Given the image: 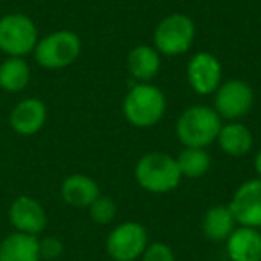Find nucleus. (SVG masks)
Listing matches in <instances>:
<instances>
[{
  "instance_id": "nucleus-22",
  "label": "nucleus",
  "mask_w": 261,
  "mask_h": 261,
  "mask_svg": "<svg viewBox=\"0 0 261 261\" xmlns=\"http://www.w3.org/2000/svg\"><path fill=\"white\" fill-rule=\"evenodd\" d=\"M142 261H175V254L170 245L163 242H152L145 247L143 254L140 256Z\"/></svg>"
},
{
  "instance_id": "nucleus-4",
  "label": "nucleus",
  "mask_w": 261,
  "mask_h": 261,
  "mask_svg": "<svg viewBox=\"0 0 261 261\" xmlns=\"http://www.w3.org/2000/svg\"><path fill=\"white\" fill-rule=\"evenodd\" d=\"M81 38L73 31L61 29L40 38L34 48V61L45 70H61L73 65L81 56Z\"/></svg>"
},
{
  "instance_id": "nucleus-1",
  "label": "nucleus",
  "mask_w": 261,
  "mask_h": 261,
  "mask_svg": "<svg viewBox=\"0 0 261 261\" xmlns=\"http://www.w3.org/2000/svg\"><path fill=\"white\" fill-rule=\"evenodd\" d=\"M123 116L130 125L147 129L160 122L167 111L165 93L150 83H140L127 91L123 98Z\"/></svg>"
},
{
  "instance_id": "nucleus-11",
  "label": "nucleus",
  "mask_w": 261,
  "mask_h": 261,
  "mask_svg": "<svg viewBox=\"0 0 261 261\" xmlns=\"http://www.w3.org/2000/svg\"><path fill=\"white\" fill-rule=\"evenodd\" d=\"M8 218L15 231L33 236H40L48 222L47 211L41 202L29 195H20L13 200L8 210Z\"/></svg>"
},
{
  "instance_id": "nucleus-3",
  "label": "nucleus",
  "mask_w": 261,
  "mask_h": 261,
  "mask_svg": "<svg viewBox=\"0 0 261 261\" xmlns=\"http://www.w3.org/2000/svg\"><path fill=\"white\" fill-rule=\"evenodd\" d=\"M135 179L149 193L174 192L181 182L182 175L179 172L177 161L167 152L143 154L135 167Z\"/></svg>"
},
{
  "instance_id": "nucleus-2",
  "label": "nucleus",
  "mask_w": 261,
  "mask_h": 261,
  "mask_svg": "<svg viewBox=\"0 0 261 261\" xmlns=\"http://www.w3.org/2000/svg\"><path fill=\"white\" fill-rule=\"evenodd\" d=\"M222 118L213 108L192 106L185 109L175 123V135L185 147L207 149L217 142Z\"/></svg>"
},
{
  "instance_id": "nucleus-10",
  "label": "nucleus",
  "mask_w": 261,
  "mask_h": 261,
  "mask_svg": "<svg viewBox=\"0 0 261 261\" xmlns=\"http://www.w3.org/2000/svg\"><path fill=\"white\" fill-rule=\"evenodd\" d=\"M186 77L197 95H213L222 84V65L211 52H197L188 61Z\"/></svg>"
},
{
  "instance_id": "nucleus-5",
  "label": "nucleus",
  "mask_w": 261,
  "mask_h": 261,
  "mask_svg": "<svg viewBox=\"0 0 261 261\" xmlns=\"http://www.w3.org/2000/svg\"><path fill=\"white\" fill-rule=\"evenodd\" d=\"M40 40L38 27L23 13H8L0 18V52L8 58H25L33 54Z\"/></svg>"
},
{
  "instance_id": "nucleus-21",
  "label": "nucleus",
  "mask_w": 261,
  "mask_h": 261,
  "mask_svg": "<svg viewBox=\"0 0 261 261\" xmlns=\"http://www.w3.org/2000/svg\"><path fill=\"white\" fill-rule=\"evenodd\" d=\"M88 213H90V218L95 224L108 225L116 218L118 207H116L115 200H113L111 197L98 195L97 199L91 202V206L88 207Z\"/></svg>"
},
{
  "instance_id": "nucleus-15",
  "label": "nucleus",
  "mask_w": 261,
  "mask_h": 261,
  "mask_svg": "<svg viewBox=\"0 0 261 261\" xmlns=\"http://www.w3.org/2000/svg\"><path fill=\"white\" fill-rule=\"evenodd\" d=\"M217 143L224 154L231 158H242L252 149L254 136L249 127L240 120L238 122H227L222 123L217 136Z\"/></svg>"
},
{
  "instance_id": "nucleus-18",
  "label": "nucleus",
  "mask_w": 261,
  "mask_h": 261,
  "mask_svg": "<svg viewBox=\"0 0 261 261\" xmlns=\"http://www.w3.org/2000/svg\"><path fill=\"white\" fill-rule=\"evenodd\" d=\"M236 227L234 215H232L229 204H218L211 206L204 213L202 218V232L211 242H225Z\"/></svg>"
},
{
  "instance_id": "nucleus-6",
  "label": "nucleus",
  "mask_w": 261,
  "mask_h": 261,
  "mask_svg": "<svg viewBox=\"0 0 261 261\" xmlns=\"http://www.w3.org/2000/svg\"><path fill=\"white\" fill-rule=\"evenodd\" d=\"M195 40V23L185 13L165 16L154 29V48L163 56H181Z\"/></svg>"
},
{
  "instance_id": "nucleus-8",
  "label": "nucleus",
  "mask_w": 261,
  "mask_h": 261,
  "mask_svg": "<svg viewBox=\"0 0 261 261\" xmlns=\"http://www.w3.org/2000/svg\"><path fill=\"white\" fill-rule=\"evenodd\" d=\"M215 111L222 120L238 122L254 106V91L249 83L242 79H231L222 83L215 91Z\"/></svg>"
},
{
  "instance_id": "nucleus-7",
  "label": "nucleus",
  "mask_w": 261,
  "mask_h": 261,
  "mask_svg": "<svg viewBox=\"0 0 261 261\" xmlns=\"http://www.w3.org/2000/svg\"><path fill=\"white\" fill-rule=\"evenodd\" d=\"M149 245V232L140 222H122L106 238V252L113 261H136Z\"/></svg>"
},
{
  "instance_id": "nucleus-17",
  "label": "nucleus",
  "mask_w": 261,
  "mask_h": 261,
  "mask_svg": "<svg viewBox=\"0 0 261 261\" xmlns=\"http://www.w3.org/2000/svg\"><path fill=\"white\" fill-rule=\"evenodd\" d=\"M161 54L149 45H138L127 56V70L140 83H150L160 73Z\"/></svg>"
},
{
  "instance_id": "nucleus-24",
  "label": "nucleus",
  "mask_w": 261,
  "mask_h": 261,
  "mask_svg": "<svg viewBox=\"0 0 261 261\" xmlns=\"http://www.w3.org/2000/svg\"><path fill=\"white\" fill-rule=\"evenodd\" d=\"M254 170H256L257 177H259V179H261V149H259V150H257L256 158H254Z\"/></svg>"
},
{
  "instance_id": "nucleus-19",
  "label": "nucleus",
  "mask_w": 261,
  "mask_h": 261,
  "mask_svg": "<svg viewBox=\"0 0 261 261\" xmlns=\"http://www.w3.org/2000/svg\"><path fill=\"white\" fill-rule=\"evenodd\" d=\"M31 83V66L25 58H6L0 63V88L8 93H20Z\"/></svg>"
},
{
  "instance_id": "nucleus-23",
  "label": "nucleus",
  "mask_w": 261,
  "mask_h": 261,
  "mask_svg": "<svg viewBox=\"0 0 261 261\" xmlns=\"http://www.w3.org/2000/svg\"><path fill=\"white\" fill-rule=\"evenodd\" d=\"M65 252V245L59 238L56 236H47V238L40 240V257L45 261H54L59 259Z\"/></svg>"
},
{
  "instance_id": "nucleus-13",
  "label": "nucleus",
  "mask_w": 261,
  "mask_h": 261,
  "mask_svg": "<svg viewBox=\"0 0 261 261\" xmlns=\"http://www.w3.org/2000/svg\"><path fill=\"white\" fill-rule=\"evenodd\" d=\"M225 250L231 261H261L259 229L238 225L225 240Z\"/></svg>"
},
{
  "instance_id": "nucleus-12",
  "label": "nucleus",
  "mask_w": 261,
  "mask_h": 261,
  "mask_svg": "<svg viewBox=\"0 0 261 261\" xmlns=\"http://www.w3.org/2000/svg\"><path fill=\"white\" fill-rule=\"evenodd\" d=\"M47 122V106L41 98L27 97L9 113V125L20 136H33L43 129Z\"/></svg>"
},
{
  "instance_id": "nucleus-14",
  "label": "nucleus",
  "mask_w": 261,
  "mask_h": 261,
  "mask_svg": "<svg viewBox=\"0 0 261 261\" xmlns=\"http://www.w3.org/2000/svg\"><path fill=\"white\" fill-rule=\"evenodd\" d=\"M100 195L97 181L86 174H72L61 182V199L72 207H90L97 197Z\"/></svg>"
},
{
  "instance_id": "nucleus-16",
  "label": "nucleus",
  "mask_w": 261,
  "mask_h": 261,
  "mask_svg": "<svg viewBox=\"0 0 261 261\" xmlns=\"http://www.w3.org/2000/svg\"><path fill=\"white\" fill-rule=\"evenodd\" d=\"M0 261H41L40 238L25 232H11L0 242Z\"/></svg>"
},
{
  "instance_id": "nucleus-9",
  "label": "nucleus",
  "mask_w": 261,
  "mask_h": 261,
  "mask_svg": "<svg viewBox=\"0 0 261 261\" xmlns=\"http://www.w3.org/2000/svg\"><path fill=\"white\" fill-rule=\"evenodd\" d=\"M229 207L238 225L261 229V179L242 182L232 193Z\"/></svg>"
},
{
  "instance_id": "nucleus-20",
  "label": "nucleus",
  "mask_w": 261,
  "mask_h": 261,
  "mask_svg": "<svg viewBox=\"0 0 261 261\" xmlns=\"http://www.w3.org/2000/svg\"><path fill=\"white\" fill-rule=\"evenodd\" d=\"M177 161L179 172L182 177L188 179H199L204 174H207L211 167V158L206 149H199V147H185L175 158Z\"/></svg>"
}]
</instances>
